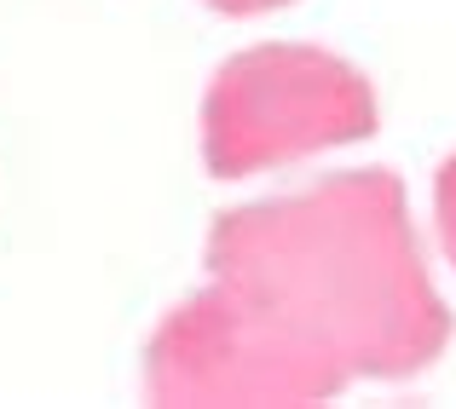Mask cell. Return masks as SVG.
<instances>
[{
	"instance_id": "obj_1",
	"label": "cell",
	"mask_w": 456,
	"mask_h": 409,
	"mask_svg": "<svg viewBox=\"0 0 456 409\" xmlns=\"http://www.w3.org/2000/svg\"><path fill=\"white\" fill-rule=\"evenodd\" d=\"M202 266L312 334L353 381H411L456 334L393 167H341L220 213Z\"/></svg>"
},
{
	"instance_id": "obj_4",
	"label": "cell",
	"mask_w": 456,
	"mask_h": 409,
	"mask_svg": "<svg viewBox=\"0 0 456 409\" xmlns=\"http://www.w3.org/2000/svg\"><path fill=\"white\" fill-rule=\"evenodd\" d=\"M434 231H439L445 260L456 266V150L439 162V173H434Z\"/></svg>"
},
{
	"instance_id": "obj_3",
	"label": "cell",
	"mask_w": 456,
	"mask_h": 409,
	"mask_svg": "<svg viewBox=\"0 0 456 409\" xmlns=\"http://www.w3.org/2000/svg\"><path fill=\"white\" fill-rule=\"evenodd\" d=\"M346 387L353 375L312 334L214 277L145 341V398L156 409H301Z\"/></svg>"
},
{
	"instance_id": "obj_2",
	"label": "cell",
	"mask_w": 456,
	"mask_h": 409,
	"mask_svg": "<svg viewBox=\"0 0 456 409\" xmlns=\"http://www.w3.org/2000/svg\"><path fill=\"white\" fill-rule=\"evenodd\" d=\"M376 127V81L353 58L301 41H260L208 76L202 167L214 179H255L341 144H364Z\"/></svg>"
},
{
	"instance_id": "obj_5",
	"label": "cell",
	"mask_w": 456,
	"mask_h": 409,
	"mask_svg": "<svg viewBox=\"0 0 456 409\" xmlns=\"http://www.w3.org/2000/svg\"><path fill=\"white\" fill-rule=\"evenodd\" d=\"M202 6L220 12V18H266V12L295 6V0H202Z\"/></svg>"
}]
</instances>
